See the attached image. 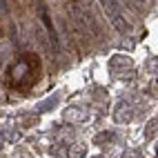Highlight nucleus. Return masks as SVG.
I'll use <instances>...</instances> for the list:
<instances>
[{"label": "nucleus", "mask_w": 158, "mask_h": 158, "mask_svg": "<svg viewBox=\"0 0 158 158\" xmlns=\"http://www.w3.org/2000/svg\"><path fill=\"white\" fill-rule=\"evenodd\" d=\"M38 71H40L38 56L27 54L9 67V82H11V87H16V89H27L31 82L38 78Z\"/></svg>", "instance_id": "f257e3e1"}, {"label": "nucleus", "mask_w": 158, "mask_h": 158, "mask_svg": "<svg viewBox=\"0 0 158 158\" xmlns=\"http://www.w3.org/2000/svg\"><path fill=\"white\" fill-rule=\"evenodd\" d=\"M109 69L116 78H120V80H129L134 78V60L129 56H123V54H116L111 56L109 60Z\"/></svg>", "instance_id": "f03ea898"}, {"label": "nucleus", "mask_w": 158, "mask_h": 158, "mask_svg": "<svg viewBox=\"0 0 158 158\" xmlns=\"http://www.w3.org/2000/svg\"><path fill=\"white\" fill-rule=\"evenodd\" d=\"M114 120L118 123V125H127V123H131L134 120V107L127 102V100H120L118 105L114 107Z\"/></svg>", "instance_id": "7ed1b4c3"}, {"label": "nucleus", "mask_w": 158, "mask_h": 158, "mask_svg": "<svg viewBox=\"0 0 158 158\" xmlns=\"http://www.w3.org/2000/svg\"><path fill=\"white\" fill-rule=\"evenodd\" d=\"M38 14H40V18H43V25H45V29L49 31V40H51V49H54V51H58V34H56V27H54V20H51V16H49V9H47L45 5H40V9H38Z\"/></svg>", "instance_id": "20e7f679"}, {"label": "nucleus", "mask_w": 158, "mask_h": 158, "mask_svg": "<svg viewBox=\"0 0 158 158\" xmlns=\"http://www.w3.org/2000/svg\"><path fill=\"white\" fill-rule=\"evenodd\" d=\"M65 123H85L87 120V109L85 107H69L62 114Z\"/></svg>", "instance_id": "39448f33"}, {"label": "nucleus", "mask_w": 158, "mask_h": 158, "mask_svg": "<svg viewBox=\"0 0 158 158\" xmlns=\"http://www.w3.org/2000/svg\"><path fill=\"white\" fill-rule=\"evenodd\" d=\"M111 23H114L116 31H120L123 36H127V34H129V23H127V18H125L123 14H120V16H114V18H111Z\"/></svg>", "instance_id": "423d86ee"}, {"label": "nucleus", "mask_w": 158, "mask_h": 158, "mask_svg": "<svg viewBox=\"0 0 158 158\" xmlns=\"http://www.w3.org/2000/svg\"><path fill=\"white\" fill-rule=\"evenodd\" d=\"M67 156L69 158H85L87 156V147L82 145V143H73L69 149H67Z\"/></svg>", "instance_id": "0eeeda50"}, {"label": "nucleus", "mask_w": 158, "mask_h": 158, "mask_svg": "<svg viewBox=\"0 0 158 158\" xmlns=\"http://www.w3.org/2000/svg\"><path fill=\"white\" fill-rule=\"evenodd\" d=\"M156 136H158V118H152L145 125V138L152 140V138H156Z\"/></svg>", "instance_id": "6e6552de"}, {"label": "nucleus", "mask_w": 158, "mask_h": 158, "mask_svg": "<svg viewBox=\"0 0 158 158\" xmlns=\"http://www.w3.org/2000/svg\"><path fill=\"white\" fill-rule=\"evenodd\" d=\"M114 138H116L114 131H100V134L94 136V143H96V145H107V143H111Z\"/></svg>", "instance_id": "1a4fd4ad"}, {"label": "nucleus", "mask_w": 158, "mask_h": 158, "mask_svg": "<svg viewBox=\"0 0 158 158\" xmlns=\"http://www.w3.org/2000/svg\"><path fill=\"white\" fill-rule=\"evenodd\" d=\"M18 123L23 125V127H31V125H36L38 123V116H18Z\"/></svg>", "instance_id": "9d476101"}, {"label": "nucleus", "mask_w": 158, "mask_h": 158, "mask_svg": "<svg viewBox=\"0 0 158 158\" xmlns=\"http://www.w3.org/2000/svg\"><path fill=\"white\" fill-rule=\"evenodd\" d=\"M56 100H58L56 96H51V98H49L47 102H40V107H38V109H40V111H47V109H51V107L56 105Z\"/></svg>", "instance_id": "9b49d317"}, {"label": "nucleus", "mask_w": 158, "mask_h": 158, "mask_svg": "<svg viewBox=\"0 0 158 158\" xmlns=\"http://www.w3.org/2000/svg\"><path fill=\"white\" fill-rule=\"evenodd\" d=\"M120 158H143V154H140L138 149H125V154H123Z\"/></svg>", "instance_id": "f8f14e48"}, {"label": "nucleus", "mask_w": 158, "mask_h": 158, "mask_svg": "<svg viewBox=\"0 0 158 158\" xmlns=\"http://www.w3.org/2000/svg\"><path fill=\"white\" fill-rule=\"evenodd\" d=\"M147 69L154 71V73H158V58H152V62H147Z\"/></svg>", "instance_id": "ddd939ff"}, {"label": "nucleus", "mask_w": 158, "mask_h": 158, "mask_svg": "<svg viewBox=\"0 0 158 158\" xmlns=\"http://www.w3.org/2000/svg\"><path fill=\"white\" fill-rule=\"evenodd\" d=\"M136 5H140V7H152L154 5V0H134Z\"/></svg>", "instance_id": "4468645a"}, {"label": "nucleus", "mask_w": 158, "mask_h": 158, "mask_svg": "<svg viewBox=\"0 0 158 158\" xmlns=\"http://www.w3.org/2000/svg\"><path fill=\"white\" fill-rule=\"evenodd\" d=\"M5 138H7V136H5L2 131H0V149H2V145H5Z\"/></svg>", "instance_id": "2eb2a0df"}, {"label": "nucleus", "mask_w": 158, "mask_h": 158, "mask_svg": "<svg viewBox=\"0 0 158 158\" xmlns=\"http://www.w3.org/2000/svg\"><path fill=\"white\" fill-rule=\"evenodd\" d=\"M154 87H156V89H158V78H156V82H154Z\"/></svg>", "instance_id": "dca6fc26"}, {"label": "nucleus", "mask_w": 158, "mask_h": 158, "mask_svg": "<svg viewBox=\"0 0 158 158\" xmlns=\"http://www.w3.org/2000/svg\"><path fill=\"white\" fill-rule=\"evenodd\" d=\"M94 158H102V156H94Z\"/></svg>", "instance_id": "f3484780"}, {"label": "nucleus", "mask_w": 158, "mask_h": 158, "mask_svg": "<svg viewBox=\"0 0 158 158\" xmlns=\"http://www.w3.org/2000/svg\"><path fill=\"white\" fill-rule=\"evenodd\" d=\"M156 154H158V147H156Z\"/></svg>", "instance_id": "a211bd4d"}]
</instances>
